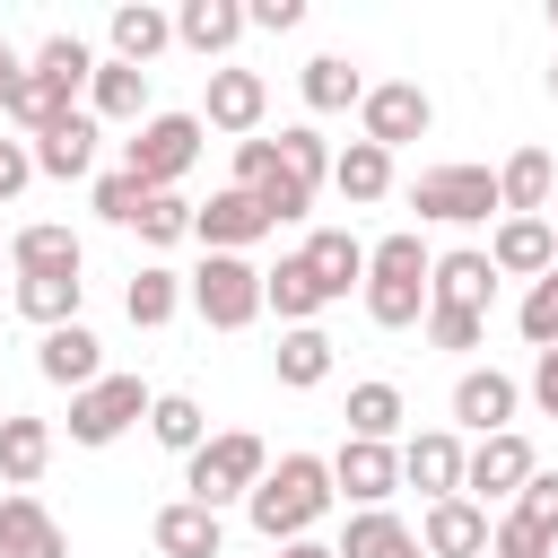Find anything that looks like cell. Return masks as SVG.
I'll use <instances>...</instances> for the list:
<instances>
[{
	"instance_id": "40",
	"label": "cell",
	"mask_w": 558,
	"mask_h": 558,
	"mask_svg": "<svg viewBox=\"0 0 558 558\" xmlns=\"http://www.w3.org/2000/svg\"><path fill=\"white\" fill-rule=\"evenodd\" d=\"M279 166H288L305 192H323V183H331V148H323V131H314V122H288V131H279Z\"/></svg>"
},
{
	"instance_id": "31",
	"label": "cell",
	"mask_w": 558,
	"mask_h": 558,
	"mask_svg": "<svg viewBox=\"0 0 558 558\" xmlns=\"http://www.w3.org/2000/svg\"><path fill=\"white\" fill-rule=\"evenodd\" d=\"M331 192H340V201H357V209H366V201H384V192H392V157H384L375 140H349V148L331 157Z\"/></svg>"
},
{
	"instance_id": "15",
	"label": "cell",
	"mask_w": 558,
	"mask_h": 558,
	"mask_svg": "<svg viewBox=\"0 0 558 558\" xmlns=\"http://www.w3.org/2000/svg\"><path fill=\"white\" fill-rule=\"evenodd\" d=\"M488 270L532 288L541 270H558V227H549V218H497V235H488Z\"/></svg>"
},
{
	"instance_id": "14",
	"label": "cell",
	"mask_w": 558,
	"mask_h": 558,
	"mask_svg": "<svg viewBox=\"0 0 558 558\" xmlns=\"http://www.w3.org/2000/svg\"><path fill=\"white\" fill-rule=\"evenodd\" d=\"M9 270H17V279H78V270H87V244H78L61 218H35V227L9 235Z\"/></svg>"
},
{
	"instance_id": "5",
	"label": "cell",
	"mask_w": 558,
	"mask_h": 558,
	"mask_svg": "<svg viewBox=\"0 0 558 558\" xmlns=\"http://www.w3.org/2000/svg\"><path fill=\"white\" fill-rule=\"evenodd\" d=\"M201 157V113H148L131 140H122V166L148 183V192H174Z\"/></svg>"
},
{
	"instance_id": "56",
	"label": "cell",
	"mask_w": 558,
	"mask_h": 558,
	"mask_svg": "<svg viewBox=\"0 0 558 558\" xmlns=\"http://www.w3.org/2000/svg\"><path fill=\"white\" fill-rule=\"evenodd\" d=\"M0 262H9V235H0Z\"/></svg>"
},
{
	"instance_id": "52",
	"label": "cell",
	"mask_w": 558,
	"mask_h": 558,
	"mask_svg": "<svg viewBox=\"0 0 558 558\" xmlns=\"http://www.w3.org/2000/svg\"><path fill=\"white\" fill-rule=\"evenodd\" d=\"M17 78H26V61H17V44L0 35V113H9V96H17Z\"/></svg>"
},
{
	"instance_id": "47",
	"label": "cell",
	"mask_w": 558,
	"mask_h": 558,
	"mask_svg": "<svg viewBox=\"0 0 558 558\" xmlns=\"http://www.w3.org/2000/svg\"><path fill=\"white\" fill-rule=\"evenodd\" d=\"M279 174V140H235V192H262Z\"/></svg>"
},
{
	"instance_id": "16",
	"label": "cell",
	"mask_w": 558,
	"mask_h": 558,
	"mask_svg": "<svg viewBox=\"0 0 558 558\" xmlns=\"http://www.w3.org/2000/svg\"><path fill=\"white\" fill-rule=\"evenodd\" d=\"M514 401H523L514 375H497V366H462V384H453V427H471V436H506V427H514Z\"/></svg>"
},
{
	"instance_id": "10",
	"label": "cell",
	"mask_w": 558,
	"mask_h": 558,
	"mask_svg": "<svg viewBox=\"0 0 558 558\" xmlns=\"http://www.w3.org/2000/svg\"><path fill=\"white\" fill-rule=\"evenodd\" d=\"M532 471H541V462H532V445H523L514 427H506V436H480V445L462 453V497H471V506H488V497L514 506V488H523Z\"/></svg>"
},
{
	"instance_id": "37",
	"label": "cell",
	"mask_w": 558,
	"mask_h": 558,
	"mask_svg": "<svg viewBox=\"0 0 558 558\" xmlns=\"http://www.w3.org/2000/svg\"><path fill=\"white\" fill-rule=\"evenodd\" d=\"M78 296H87V279H17V314H26L35 331L78 323Z\"/></svg>"
},
{
	"instance_id": "7",
	"label": "cell",
	"mask_w": 558,
	"mask_h": 558,
	"mask_svg": "<svg viewBox=\"0 0 558 558\" xmlns=\"http://www.w3.org/2000/svg\"><path fill=\"white\" fill-rule=\"evenodd\" d=\"M410 209L436 218V227H480V218L497 209V174H488V166H427V174L410 183Z\"/></svg>"
},
{
	"instance_id": "2",
	"label": "cell",
	"mask_w": 558,
	"mask_h": 558,
	"mask_svg": "<svg viewBox=\"0 0 558 558\" xmlns=\"http://www.w3.org/2000/svg\"><path fill=\"white\" fill-rule=\"evenodd\" d=\"M427 244L401 227V235H384V244H366V323H384V331H410L418 314H427Z\"/></svg>"
},
{
	"instance_id": "42",
	"label": "cell",
	"mask_w": 558,
	"mask_h": 558,
	"mask_svg": "<svg viewBox=\"0 0 558 558\" xmlns=\"http://www.w3.org/2000/svg\"><path fill=\"white\" fill-rule=\"evenodd\" d=\"M131 227H140V244H183V235H192V201H183V192H148Z\"/></svg>"
},
{
	"instance_id": "21",
	"label": "cell",
	"mask_w": 558,
	"mask_h": 558,
	"mask_svg": "<svg viewBox=\"0 0 558 558\" xmlns=\"http://www.w3.org/2000/svg\"><path fill=\"white\" fill-rule=\"evenodd\" d=\"M35 366H44V384L87 392V384L105 375V340H96L87 323H61V331H44V340H35Z\"/></svg>"
},
{
	"instance_id": "11",
	"label": "cell",
	"mask_w": 558,
	"mask_h": 558,
	"mask_svg": "<svg viewBox=\"0 0 558 558\" xmlns=\"http://www.w3.org/2000/svg\"><path fill=\"white\" fill-rule=\"evenodd\" d=\"M392 488H401V445L340 436V453H331V497H349V506H384Z\"/></svg>"
},
{
	"instance_id": "46",
	"label": "cell",
	"mask_w": 558,
	"mask_h": 558,
	"mask_svg": "<svg viewBox=\"0 0 558 558\" xmlns=\"http://www.w3.org/2000/svg\"><path fill=\"white\" fill-rule=\"evenodd\" d=\"M253 201H262V218H270V227H296V218L314 209V192H305V183H296L288 166H279V174H270V183H262Z\"/></svg>"
},
{
	"instance_id": "53",
	"label": "cell",
	"mask_w": 558,
	"mask_h": 558,
	"mask_svg": "<svg viewBox=\"0 0 558 558\" xmlns=\"http://www.w3.org/2000/svg\"><path fill=\"white\" fill-rule=\"evenodd\" d=\"M270 558H340L331 541H288V549H270Z\"/></svg>"
},
{
	"instance_id": "35",
	"label": "cell",
	"mask_w": 558,
	"mask_h": 558,
	"mask_svg": "<svg viewBox=\"0 0 558 558\" xmlns=\"http://www.w3.org/2000/svg\"><path fill=\"white\" fill-rule=\"evenodd\" d=\"M122 314H131L140 331H166V323L183 314V279H174V270H157V262H148V270H131V288H122Z\"/></svg>"
},
{
	"instance_id": "27",
	"label": "cell",
	"mask_w": 558,
	"mask_h": 558,
	"mask_svg": "<svg viewBox=\"0 0 558 558\" xmlns=\"http://www.w3.org/2000/svg\"><path fill=\"white\" fill-rule=\"evenodd\" d=\"M105 35H113V52H105V61H131V70H148V61L174 44V17H166V9H148V0H122Z\"/></svg>"
},
{
	"instance_id": "28",
	"label": "cell",
	"mask_w": 558,
	"mask_h": 558,
	"mask_svg": "<svg viewBox=\"0 0 558 558\" xmlns=\"http://www.w3.org/2000/svg\"><path fill=\"white\" fill-rule=\"evenodd\" d=\"M331 549H340V558H418V532H410L392 506H357Z\"/></svg>"
},
{
	"instance_id": "26",
	"label": "cell",
	"mask_w": 558,
	"mask_h": 558,
	"mask_svg": "<svg viewBox=\"0 0 558 558\" xmlns=\"http://www.w3.org/2000/svg\"><path fill=\"white\" fill-rule=\"evenodd\" d=\"M87 113H96V131L105 122H148V70H131V61H96V78H87Z\"/></svg>"
},
{
	"instance_id": "20",
	"label": "cell",
	"mask_w": 558,
	"mask_h": 558,
	"mask_svg": "<svg viewBox=\"0 0 558 558\" xmlns=\"http://www.w3.org/2000/svg\"><path fill=\"white\" fill-rule=\"evenodd\" d=\"M0 558H70V532L44 514V497H26V488L0 497Z\"/></svg>"
},
{
	"instance_id": "45",
	"label": "cell",
	"mask_w": 558,
	"mask_h": 558,
	"mask_svg": "<svg viewBox=\"0 0 558 558\" xmlns=\"http://www.w3.org/2000/svg\"><path fill=\"white\" fill-rule=\"evenodd\" d=\"M418 323H427V340H436V349H453V357H462V349H480V331H488V314H462V305H427Z\"/></svg>"
},
{
	"instance_id": "18",
	"label": "cell",
	"mask_w": 558,
	"mask_h": 558,
	"mask_svg": "<svg viewBox=\"0 0 558 558\" xmlns=\"http://www.w3.org/2000/svg\"><path fill=\"white\" fill-rule=\"evenodd\" d=\"M488 296H497V270H488V253H480V244H453V253H436V262H427V305L488 314Z\"/></svg>"
},
{
	"instance_id": "55",
	"label": "cell",
	"mask_w": 558,
	"mask_h": 558,
	"mask_svg": "<svg viewBox=\"0 0 558 558\" xmlns=\"http://www.w3.org/2000/svg\"><path fill=\"white\" fill-rule=\"evenodd\" d=\"M549 26H558V0H549Z\"/></svg>"
},
{
	"instance_id": "43",
	"label": "cell",
	"mask_w": 558,
	"mask_h": 558,
	"mask_svg": "<svg viewBox=\"0 0 558 558\" xmlns=\"http://www.w3.org/2000/svg\"><path fill=\"white\" fill-rule=\"evenodd\" d=\"M514 323H523V340H532V349H558V270H541V279L523 288Z\"/></svg>"
},
{
	"instance_id": "51",
	"label": "cell",
	"mask_w": 558,
	"mask_h": 558,
	"mask_svg": "<svg viewBox=\"0 0 558 558\" xmlns=\"http://www.w3.org/2000/svg\"><path fill=\"white\" fill-rule=\"evenodd\" d=\"M532 401H541V418H558V349L532 357Z\"/></svg>"
},
{
	"instance_id": "44",
	"label": "cell",
	"mask_w": 558,
	"mask_h": 558,
	"mask_svg": "<svg viewBox=\"0 0 558 558\" xmlns=\"http://www.w3.org/2000/svg\"><path fill=\"white\" fill-rule=\"evenodd\" d=\"M87 201H96V218H105V227H131V218H140V201H148V183H140L131 166H113V174H96V192H87Z\"/></svg>"
},
{
	"instance_id": "4",
	"label": "cell",
	"mask_w": 558,
	"mask_h": 558,
	"mask_svg": "<svg viewBox=\"0 0 558 558\" xmlns=\"http://www.w3.org/2000/svg\"><path fill=\"white\" fill-rule=\"evenodd\" d=\"M183 305H192L209 331H244V323L262 314V270H253L244 253H209V262L183 279Z\"/></svg>"
},
{
	"instance_id": "36",
	"label": "cell",
	"mask_w": 558,
	"mask_h": 558,
	"mask_svg": "<svg viewBox=\"0 0 558 558\" xmlns=\"http://www.w3.org/2000/svg\"><path fill=\"white\" fill-rule=\"evenodd\" d=\"M349 436H366V445H392L401 436V384H349Z\"/></svg>"
},
{
	"instance_id": "38",
	"label": "cell",
	"mask_w": 558,
	"mask_h": 558,
	"mask_svg": "<svg viewBox=\"0 0 558 558\" xmlns=\"http://www.w3.org/2000/svg\"><path fill=\"white\" fill-rule=\"evenodd\" d=\"M61 113H78V96H70V87H52V78H35V70H26V78H17V96H9V122H17V131H35V140H44V131H52V122H61Z\"/></svg>"
},
{
	"instance_id": "34",
	"label": "cell",
	"mask_w": 558,
	"mask_h": 558,
	"mask_svg": "<svg viewBox=\"0 0 558 558\" xmlns=\"http://www.w3.org/2000/svg\"><path fill=\"white\" fill-rule=\"evenodd\" d=\"M262 305H270V314H279V323L296 331V323H314V314H323V288H314V270H305V262L288 253L279 270H262Z\"/></svg>"
},
{
	"instance_id": "19",
	"label": "cell",
	"mask_w": 558,
	"mask_h": 558,
	"mask_svg": "<svg viewBox=\"0 0 558 558\" xmlns=\"http://www.w3.org/2000/svg\"><path fill=\"white\" fill-rule=\"evenodd\" d=\"M296 262L314 270L323 305H331V296H349V288H366V244H357L349 227H314V235L296 244Z\"/></svg>"
},
{
	"instance_id": "50",
	"label": "cell",
	"mask_w": 558,
	"mask_h": 558,
	"mask_svg": "<svg viewBox=\"0 0 558 558\" xmlns=\"http://www.w3.org/2000/svg\"><path fill=\"white\" fill-rule=\"evenodd\" d=\"M244 26H262V35H288V26H305V0H244Z\"/></svg>"
},
{
	"instance_id": "41",
	"label": "cell",
	"mask_w": 558,
	"mask_h": 558,
	"mask_svg": "<svg viewBox=\"0 0 558 558\" xmlns=\"http://www.w3.org/2000/svg\"><path fill=\"white\" fill-rule=\"evenodd\" d=\"M488 558H558V532H549V523H532V514H514V506H506V514H497V523H488Z\"/></svg>"
},
{
	"instance_id": "32",
	"label": "cell",
	"mask_w": 558,
	"mask_h": 558,
	"mask_svg": "<svg viewBox=\"0 0 558 558\" xmlns=\"http://www.w3.org/2000/svg\"><path fill=\"white\" fill-rule=\"evenodd\" d=\"M148 436H157L166 453H183V462H192V453L209 445V410H201L192 392H157V401H148Z\"/></svg>"
},
{
	"instance_id": "48",
	"label": "cell",
	"mask_w": 558,
	"mask_h": 558,
	"mask_svg": "<svg viewBox=\"0 0 558 558\" xmlns=\"http://www.w3.org/2000/svg\"><path fill=\"white\" fill-rule=\"evenodd\" d=\"M514 514H532V523L558 532V471H532V480L514 488Z\"/></svg>"
},
{
	"instance_id": "54",
	"label": "cell",
	"mask_w": 558,
	"mask_h": 558,
	"mask_svg": "<svg viewBox=\"0 0 558 558\" xmlns=\"http://www.w3.org/2000/svg\"><path fill=\"white\" fill-rule=\"evenodd\" d=\"M549 96H558V61H549Z\"/></svg>"
},
{
	"instance_id": "33",
	"label": "cell",
	"mask_w": 558,
	"mask_h": 558,
	"mask_svg": "<svg viewBox=\"0 0 558 558\" xmlns=\"http://www.w3.org/2000/svg\"><path fill=\"white\" fill-rule=\"evenodd\" d=\"M52 462V427L44 418H0V480L9 488H35Z\"/></svg>"
},
{
	"instance_id": "13",
	"label": "cell",
	"mask_w": 558,
	"mask_h": 558,
	"mask_svg": "<svg viewBox=\"0 0 558 558\" xmlns=\"http://www.w3.org/2000/svg\"><path fill=\"white\" fill-rule=\"evenodd\" d=\"M192 235L209 244V253H244V244H262L270 235V218H262V201L253 192H209V201H192Z\"/></svg>"
},
{
	"instance_id": "22",
	"label": "cell",
	"mask_w": 558,
	"mask_h": 558,
	"mask_svg": "<svg viewBox=\"0 0 558 558\" xmlns=\"http://www.w3.org/2000/svg\"><path fill=\"white\" fill-rule=\"evenodd\" d=\"M96 113H61L44 140H35V174H52V183H78V174H96Z\"/></svg>"
},
{
	"instance_id": "24",
	"label": "cell",
	"mask_w": 558,
	"mask_h": 558,
	"mask_svg": "<svg viewBox=\"0 0 558 558\" xmlns=\"http://www.w3.org/2000/svg\"><path fill=\"white\" fill-rule=\"evenodd\" d=\"M148 541H157L166 558H218V549H227V523H218L209 506H192V497H174V506H157V523H148Z\"/></svg>"
},
{
	"instance_id": "6",
	"label": "cell",
	"mask_w": 558,
	"mask_h": 558,
	"mask_svg": "<svg viewBox=\"0 0 558 558\" xmlns=\"http://www.w3.org/2000/svg\"><path fill=\"white\" fill-rule=\"evenodd\" d=\"M427 131H436V105H427L418 78H384V87L357 96V140H375L384 157L410 148V140H427Z\"/></svg>"
},
{
	"instance_id": "1",
	"label": "cell",
	"mask_w": 558,
	"mask_h": 558,
	"mask_svg": "<svg viewBox=\"0 0 558 558\" xmlns=\"http://www.w3.org/2000/svg\"><path fill=\"white\" fill-rule=\"evenodd\" d=\"M244 514H253V532H262L270 549L314 541V523L331 514V462H323V453H279V462L262 471V488L244 497Z\"/></svg>"
},
{
	"instance_id": "12",
	"label": "cell",
	"mask_w": 558,
	"mask_h": 558,
	"mask_svg": "<svg viewBox=\"0 0 558 558\" xmlns=\"http://www.w3.org/2000/svg\"><path fill=\"white\" fill-rule=\"evenodd\" d=\"M462 453H471V445H462L453 427H418V436L401 445V488H418L427 506H436V497H462Z\"/></svg>"
},
{
	"instance_id": "39",
	"label": "cell",
	"mask_w": 558,
	"mask_h": 558,
	"mask_svg": "<svg viewBox=\"0 0 558 558\" xmlns=\"http://www.w3.org/2000/svg\"><path fill=\"white\" fill-rule=\"evenodd\" d=\"M26 70H35V78H52V87H70V96H78V87H87V78H96V52H87V44H78V35H44V44H35V61H26Z\"/></svg>"
},
{
	"instance_id": "8",
	"label": "cell",
	"mask_w": 558,
	"mask_h": 558,
	"mask_svg": "<svg viewBox=\"0 0 558 558\" xmlns=\"http://www.w3.org/2000/svg\"><path fill=\"white\" fill-rule=\"evenodd\" d=\"M148 384L140 375H96L87 392H70V445H113L131 418H148Z\"/></svg>"
},
{
	"instance_id": "49",
	"label": "cell",
	"mask_w": 558,
	"mask_h": 558,
	"mask_svg": "<svg viewBox=\"0 0 558 558\" xmlns=\"http://www.w3.org/2000/svg\"><path fill=\"white\" fill-rule=\"evenodd\" d=\"M26 183H35V148H26V140H9V131H0V201H17V192H26Z\"/></svg>"
},
{
	"instance_id": "30",
	"label": "cell",
	"mask_w": 558,
	"mask_h": 558,
	"mask_svg": "<svg viewBox=\"0 0 558 558\" xmlns=\"http://www.w3.org/2000/svg\"><path fill=\"white\" fill-rule=\"evenodd\" d=\"M296 87H305V105H314V113H349V105L366 96V78H357V61H349V52H314V61L296 70Z\"/></svg>"
},
{
	"instance_id": "17",
	"label": "cell",
	"mask_w": 558,
	"mask_h": 558,
	"mask_svg": "<svg viewBox=\"0 0 558 558\" xmlns=\"http://www.w3.org/2000/svg\"><path fill=\"white\" fill-rule=\"evenodd\" d=\"M418 558H488V506L436 497V506L418 514Z\"/></svg>"
},
{
	"instance_id": "3",
	"label": "cell",
	"mask_w": 558,
	"mask_h": 558,
	"mask_svg": "<svg viewBox=\"0 0 558 558\" xmlns=\"http://www.w3.org/2000/svg\"><path fill=\"white\" fill-rule=\"evenodd\" d=\"M262 471H270V445H262L253 427H218V436L183 462V497L218 514V506H244V497L262 488Z\"/></svg>"
},
{
	"instance_id": "29",
	"label": "cell",
	"mask_w": 558,
	"mask_h": 558,
	"mask_svg": "<svg viewBox=\"0 0 558 558\" xmlns=\"http://www.w3.org/2000/svg\"><path fill=\"white\" fill-rule=\"evenodd\" d=\"M270 375H279L288 392H314V384L331 375V331H323V323H296V331H279V349H270Z\"/></svg>"
},
{
	"instance_id": "9",
	"label": "cell",
	"mask_w": 558,
	"mask_h": 558,
	"mask_svg": "<svg viewBox=\"0 0 558 558\" xmlns=\"http://www.w3.org/2000/svg\"><path fill=\"white\" fill-rule=\"evenodd\" d=\"M270 113V78L244 70V61H218L209 87H201V131H227V140H253Z\"/></svg>"
},
{
	"instance_id": "25",
	"label": "cell",
	"mask_w": 558,
	"mask_h": 558,
	"mask_svg": "<svg viewBox=\"0 0 558 558\" xmlns=\"http://www.w3.org/2000/svg\"><path fill=\"white\" fill-rule=\"evenodd\" d=\"M244 35V0H183L174 9V44H192L201 61H227Z\"/></svg>"
},
{
	"instance_id": "23",
	"label": "cell",
	"mask_w": 558,
	"mask_h": 558,
	"mask_svg": "<svg viewBox=\"0 0 558 558\" xmlns=\"http://www.w3.org/2000/svg\"><path fill=\"white\" fill-rule=\"evenodd\" d=\"M549 192H558V157H549V148H514V157L497 166V209H506V218H541Z\"/></svg>"
}]
</instances>
